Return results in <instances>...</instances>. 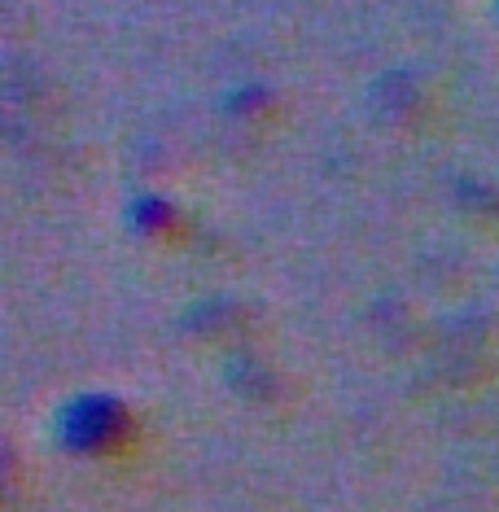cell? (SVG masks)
Segmentation results:
<instances>
[{"instance_id":"1","label":"cell","mask_w":499,"mask_h":512,"mask_svg":"<svg viewBox=\"0 0 499 512\" xmlns=\"http://www.w3.org/2000/svg\"><path fill=\"white\" fill-rule=\"evenodd\" d=\"M127 434V412L106 394H84L66 403L62 412V438L71 451H110Z\"/></svg>"}]
</instances>
